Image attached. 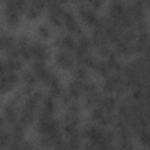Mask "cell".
I'll list each match as a JSON object with an SVG mask.
<instances>
[{
  "label": "cell",
  "mask_w": 150,
  "mask_h": 150,
  "mask_svg": "<svg viewBox=\"0 0 150 150\" xmlns=\"http://www.w3.org/2000/svg\"><path fill=\"white\" fill-rule=\"evenodd\" d=\"M62 26H64L69 32L81 33L80 26H79L77 21L75 20L73 13L67 9H63V13H62Z\"/></svg>",
  "instance_id": "cell-7"
},
{
  "label": "cell",
  "mask_w": 150,
  "mask_h": 150,
  "mask_svg": "<svg viewBox=\"0 0 150 150\" xmlns=\"http://www.w3.org/2000/svg\"><path fill=\"white\" fill-rule=\"evenodd\" d=\"M75 43L76 41L74 40V38L70 35V34H64V35H61L56 41H55V45L57 47L61 48V50H73L75 48Z\"/></svg>",
  "instance_id": "cell-9"
},
{
  "label": "cell",
  "mask_w": 150,
  "mask_h": 150,
  "mask_svg": "<svg viewBox=\"0 0 150 150\" xmlns=\"http://www.w3.org/2000/svg\"><path fill=\"white\" fill-rule=\"evenodd\" d=\"M75 77H76V80H88V71H87V69L86 68H83V67H80V68H77L76 70H75Z\"/></svg>",
  "instance_id": "cell-21"
},
{
  "label": "cell",
  "mask_w": 150,
  "mask_h": 150,
  "mask_svg": "<svg viewBox=\"0 0 150 150\" xmlns=\"http://www.w3.org/2000/svg\"><path fill=\"white\" fill-rule=\"evenodd\" d=\"M68 110L71 115H77L79 111H80V105L77 102L75 101H69L68 102Z\"/></svg>",
  "instance_id": "cell-22"
},
{
  "label": "cell",
  "mask_w": 150,
  "mask_h": 150,
  "mask_svg": "<svg viewBox=\"0 0 150 150\" xmlns=\"http://www.w3.org/2000/svg\"><path fill=\"white\" fill-rule=\"evenodd\" d=\"M29 50H30V56L35 57L36 61H43L48 59L50 50L48 46L41 43V42H32L29 45Z\"/></svg>",
  "instance_id": "cell-4"
},
{
  "label": "cell",
  "mask_w": 150,
  "mask_h": 150,
  "mask_svg": "<svg viewBox=\"0 0 150 150\" xmlns=\"http://www.w3.org/2000/svg\"><path fill=\"white\" fill-rule=\"evenodd\" d=\"M4 116L6 118V121L11 122V123H15L19 121V112L16 109V104L14 101L9 102L5 108H4Z\"/></svg>",
  "instance_id": "cell-10"
},
{
  "label": "cell",
  "mask_w": 150,
  "mask_h": 150,
  "mask_svg": "<svg viewBox=\"0 0 150 150\" xmlns=\"http://www.w3.org/2000/svg\"><path fill=\"white\" fill-rule=\"evenodd\" d=\"M55 62L61 68L70 69V68H73L75 60H74V57L71 56V54L69 52H67V50H60L55 55Z\"/></svg>",
  "instance_id": "cell-6"
},
{
  "label": "cell",
  "mask_w": 150,
  "mask_h": 150,
  "mask_svg": "<svg viewBox=\"0 0 150 150\" xmlns=\"http://www.w3.org/2000/svg\"><path fill=\"white\" fill-rule=\"evenodd\" d=\"M101 97H102V96L98 94L97 90H93V91H89V93L86 94V96H84V102H86V104H87L88 107H94V105L98 104Z\"/></svg>",
  "instance_id": "cell-15"
},
{
  "label": "cell",
  "mask_w": 150,
  "mask_h": 150,
  "mask_svg": "<svg viewBox=\"0 0 150 150\" xmlns=\"http://www.w3.org/2000/svg\"><path fill=\"white\" fill-rule=\"evenodd\" d=\"M12 132H13V137H14V141L15 142H20L23 137V134H25V125L18 121L14 123L13 125V129H12Z\"/></svg>",
  "instance_id": "cell-16"
},
{
  "label": "cell",
  "mask_w": 150,
  "mask_h": 150,
  "mask_svg": "<svg viewBox=\"0 0 150 150\" xmlns=\"http://www.w3.org/2000/svg\"><path fill=\"white\" fill-rule=\"evenodd\" d=\"M38 33H39V35L41 36V38H43V39H48L49 36H50V28L47 26V25H40L39 26V28H38Z\"/></svg>",
  "instance_id": "cell-20"
},
{
  "label": "cell",
  "mask_w": 150,
  "mask_h": 150,
  "mask_svg": "<svg viewBox=\"0 0 150 150\" xmlns=\"http://www.w3.org/2000/svg\"><path fill=\"white\" fill-rule=\"evenodd\" d=\"M6 73H7L6 64H5V62H4V61H1V60H0V77H1L2 75H5Z\"/></svg>",
  "instance_id": "cell-23"
},
{
  "label": "cell",
  "mask_w": 150,
  "mask_h": 150,
  "mask_svg": "<svg viewBox=\"0 0 150 150\" xmlns=\"http://www.w3.org/2000/svg\"><path fill=\"white\" fill-rule=\"evenodd\" d=\"M16 42L14 40V38L12 35L8 34H0V49L6 50L7 53H9L11 50L15 49Z\"/></svg>",
  "instance_id": "cell-12"
},
{
  "label": "cell",
  "mask_w": 150,
  "mask_h": 150,
  "mask_svg": "<svg viewBox=\"0 0 150 150\" xmlns=\"http://www.w3.org/2000/svg\"><path fill=\"white\" fill-rule=\"evenodd\" d=\"M19 81V76L15 73H6L0 77V94L9 91Z\"/></svg>",
  "instance_id": "cell-5"
},
{
  "label": "cell",
  "mask_w": 150,
  "mask_h": 150,
  "mask_svg": "<svg viewBox=\"0 0 150 150\" xmlns=\"http://www.w3.org/2000/svg\"><path fill=\"white\" fill-rule=\"evenodd\" d=\"M55 108H56V105H55V103H54L53 97H52V96H48V97H46V98L42 101V104H41V111H42V114H41V115L50 116V115L54 112Z\"/></svg>",
  "instance_id": "cell-14"
},
{
  "label": "cell",
  "mask_w": 150,
  "mask_h": 150,
  "mask_svg": "<svg viewBox=\"0 0 150 150\" xmlns=\"http://www.w3.org/2000/svg\"><path fill=\"white\" fill-rule=\"evenodd\" d=\"M116 98L112 97V96H104V97H101L100 102H98V107L101 109H103L104 111L107 112H111L114 110V108L116 107Z\"/></svg>",
  "instance_id": "cell-13"
},
{
  "label": "cell",
  "mask_w": 150,
  "mask_h": 150,
  "mask_svg": "<svg viewBox=\"0 0 150 150\" xmlns=\"http://www.w3.org/2000/svg\"><path fill=\"white\" fill-rule=\"evenodd\" d=\"M2 121H4V120H2V118H1V117H0V128H1V127H2Z\"/></svg>",
  "instance_id": "cell-24"
},
{
  "label": "cell",
  "mask_w": 150,
  "mask_h": 150,
  "mask_svg": "<svg viewBox=\"0 0 150 150\" xmlns=\"http://www.w3.org/2000/svg\"><path fill=\"white\" fill-rule=\"evenodd\" d=\"M23 81H25V83L27 84V86H34V83H36V77H35V75L33 74V71H25L23 73Z\"/></svg>",
  "instance_id": "cell-19"
},
{
  "label": "cell",
  "mask_w": 150,
  "mask_h": 150,
  "mask_svg": "<svg viewBox=\"0 0 150 150\" xmlns=\"http://www.w3.org/2000/svg\"><path fill=\"white\" fill-rule=\"evenodd\" d=\"M11 142V135L6 130L0 129V150L6 148Z\"/></svg>",
  "instance_id": "cell-18"
},
{
  "label": "cell",
  "mask_w": 150,
  "mask_h": 150,
  "mask_svg": "<svg viewBox=\"0 0 150 150\" xmlns=\"http://www.w3.org/2000/svg\"><path fill=\"white\" fill-rule=\"evenodd\" d=\"M79 13H80V16L82 18V20L87 23V25H90V26H97L98 22H100V16L97 15L96 11L93 9L90 6L87 5H80L79 7Z\"/></svg>",
  "instance_id": "cell-3"
},
{
  "label": "cell",
  "mask_w": 150,
  "mask_h": 150,
  "mask_svg": "<svg viewBox=\"0 0 150 150\" xmlns=\"http://www.w3.org/2000/svg\"><path fill=\"white\" fill-rule=\"evenodd\" d=\"M95 70L97 74H100L101 76H108V74L111 71L109 66L107 64L105 61H100V62H96L95 63Z\"/></svg>",
  "instance_id": "cell-17"
},
{
  "label": "cell",
  "mask_w": 150,
  "mask_h": 150,
  "mask_svg": "<svg viewBox=\"0 0 150 150\" xmlns=\"http://www.w3.org/2000/svg\"><path fill=\"white\" fill-rule=\"evenodd\" d=\"M125 88H127L125 80L117 74L108 76L104 82V91L109 94H121L125 90Z\"/></svg>",
  "instance_id": "cell-2"
},
{
  "label": "cell",
  "mask_w": 150,
  "mask_h": 150,
  "mask_svg": "<svg viewBox=\"0 0 150 150\" xmlns=\"http://www.w3.org/2000/svg\"><path fill=\"white\" fill-rule=\"evenodd\" d=\"M28 4L25 1H11L6 4L5 18L9 26L15 27L20 21V15L27 9Z\"/></svg>",
  "instance_id": "cell-1"
},
{
  "label": "cell",
  "mask_w": 150,
  "mask_h": 150,
  "mask_svg": "<svg viewBox=\"0 0 150 150\" xmlns=\"http://www.w3.org/2000/svg\"><path fill=\"white\" fill-rule=\"evenodd\" d=\"M45 7H46V4H45V2H41V1H33V2L28 4L27 9H26L27 16H28L29 19H35V18H38V16L42 13V11H43Z\"/></svg>",
  "instance_id": "cell-11"
},
{
  "label": "cell",
  "mask_w": 150,
  "mask_h": 150,
  "mask_svg": "<svg viewBox=\"0 0 150 150\" xmlns=\"http://www.w3.org/2000/svg\"><path fill=\"white\" fill-rule=\"evenodd\" d=\"M91 118H93L95 122H97V123H100V124H102V125L110 124V123H112V121H114L112 115H111L110 112L104 111V110L101 109L100 107L93 109V111H91Z\"/></svg>",
  "instance_id": "cell-8"
}]
</instances>
